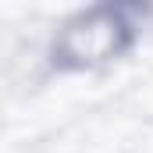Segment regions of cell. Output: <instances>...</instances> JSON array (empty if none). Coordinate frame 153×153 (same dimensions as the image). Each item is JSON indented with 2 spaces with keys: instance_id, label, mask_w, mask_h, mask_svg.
I'll use <instances>...</instances> for the list:
<instances>
[{
  "instance_id": "cell-1",
  "label": "cell",
  "mask_w": 153,
  "mask_h": 153,
  "mask_svg": "<svg viewBox=\"0 0 153 153\" xmlns=\"http://www.w3.org/2000/svg\"><path fill=\"white\" fill-rule=\"evenodd\" d=\"M128 43V25L117 11H93L75 22L61 39V57L71 64H100Z\"/></svg>"
}]
</instances>
